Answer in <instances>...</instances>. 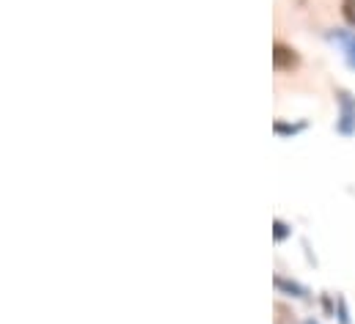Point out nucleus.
<instances>
[{"label": "nucleus", "instance_id": "nucleus-1", "mask_svg": "<svg viewBox=\"0 0 355 324\" xmlns=\"http://www.w3.org/2000/svg\"><path fill=\"white\" fill-rule=\"evenodd\" d=\"M336 105H339V118H336V132L342 138L355 135V96L350 91L339 88L336 91Z\"/></svg>", "mask_w": 355, "mask_h": 324}, {"label": "nucleus", "instance_id": "nucleus-2", "mask_svg": "<svg viewBox=\"0 0 355 324\" xmlns=\"http://www.w3.org/2000/svg\"><path fill=\"white\" fill-rule=\"evenodd\" d=\"M300 66V55L295 47L284 44V42H275L272 44V69L275 72H295Z\"/></svg>", "mask_w": 355, "mask_h": 324}, {"label": "nucleus", "instance_id": "nucleus-3", "mask_svg": "<svg viewBox=\"0 0 355 324\" xmlns=\"http://www.w3.org/2000/svg\"><path fill=\"white\" fill-rule=\"evenodd\" d=\"M331 42L339 44V50L345 53L347 66L355 69V30H334V33H331Z\"/></svg>", "mask_w": 355, "mask_h": 324}, {"label": "nucleus", "instance_id": "nucleus-4", "mask_svg": "<svg viewBox=\"0 0 355 324\" xmlns=\"http://www.w3.org/2000/svg\"><path fill=\"white\" fill-rule=\"evenodd\" d=\"M275 289H278V291H286V294H292V297H300V300L309 297V291H306L300 283L286 280V278H281V275H275Z\"/></svg>", "mask_w": 355, "mask_h": 324}, {"label": "nucleus", "instance_id": "nucleus-5", "mask_svg": "<svg viewBox=\"0 0 355 324\" xmlns=\"http://www.w3.org/2000/svg\"><path fill=\"white\" fill-rule=\"evenodd\" d=\"M289 234H292V231H289V226H286L284 220H272V240H275V242H284Z\"/></svg>", "mask_w": 355, "mask_h": 324}, {"label": "nucleus", "instance_id": "nucleus-6", "mask_svg": "<svg viewBox=\"0 0 355 324\" xmlns=\"http://www.w3.org/2000/svg\"><path fill=\"white\" fill-rule=\"evenodd\" d=\"M342 17L347 25L355 28V0H342Z\"/></svg>", "mask_w": 355, "mask_h": 324}, {"label": "nucleus", "instance_id": "nucleus-7", "mask_svg": "<svg viewBox=\"0 0 355 324\" xmlns=\"http://www.w3.org/2000/svg\"><path fill=\"white\" fill-rule=\"evenodd\" d=\"M275 314H278V316H275V324H295V319H292L295 314H289V311H286L281 303L275 305Z\"/></svg>", "mask_w": 355, "mask_h": 324}, {"label": "nucleus", "instance_id": "nucleus-8", "mask_svg": "<svg viewBox=\"0 0 355 324\" xmlns=\"http://www.w3.org/2000/svg\"><path fill=\"white\" fill-rule=\"evenodd\" d=\"M300 129H303V124H292V127H286V124L275 121V135H297Z\"/></svg>", "mask_w": 355, "mask_h": 324}, {"label": "nucleus", "instance_id": "nucleus-9", "mask_svg": "<svg viewBox=\"0 0 355 324\" xmlns=\"http://www.w3.org/2000/svg\"><path fill=\"white\" fill-rule=\"evenodd\" d=\"M339 319H342V324H350L347 322V308H345V303H339Z\"/></svg>", "mask_w": 355, "mask_h": 324}, {"label": "nucleus", "instance_id": "nucleus-10", "mask_svg": "<svg viewBox=\"0 0 355 324\" xmlns=\"http://www.w3.org/2000/svg\"><path fill=\"white\" fill-rule=\"evenodd\" d=\"M303 324H320V322H314V319H309V322H303Z\"/></svg>", "mask_w": 355, "mask_h": 324}]
</instances>
